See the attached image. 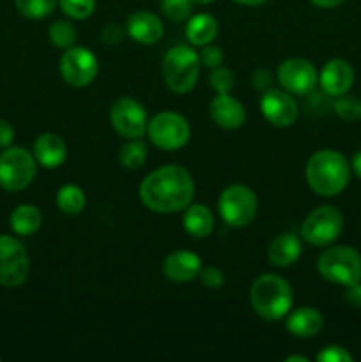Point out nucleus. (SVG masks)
I'll list each match as a JSON object with an SVG mask.
<instances>
[{"mask_svg": "<svg viewBox=\"0 0 361 362\" xmlns=\"http://www.w3.org/2000/svg\"><path fill=\"white\" fill-rule=\"evenodd\" d=\"M195 182L190 172L179 165L154 170L140 186V200L149 211L172 214L184 211L193 202Z\"/></svg>", "mask_w": 361, "mask_h": 362, "instance_id": "nucleus-1", "label": "nucleus"}, {"mask_svg": "<svg viewBox=\"0 0 361 362\" xmlns=\"http://www.w3.org/2000/svg\"><path fill=\"white\" fill-rule=\"evenodd\" d=\"M304 175L314 193L321 197H336L349 184L350 165L343 154L326 148L311 154Z\"/></svg>", "mask_w": 361, "mask_h": 362, "instance_id": "nucleus-2", "label": "nucleus"}, {"mask_svg": "<svg viewBox=\"0 0 361 362\" xmlns=\"http://www.w3.org/2000/svg\"><path fill=\"white\" fill-rule=\"evenodd\" d=\"M294 293L289 283L276 274H262L251 283L250 303L264 320L275 322L289 315Z\"/></svg>", "mask_w": 361, "mask_h": 362, "instance_id": "nucleus-3", "label": "nucleus"}, {"mask_svg": "<svg viewBox=\"0 0 361 362\" xmlns=\"http://www.w3.org/2000/svg\"><path fill=\"white\" fill-rule=\"evenodd\" d=\"M200 57L191 46L177 45L163 59V80L176 94H186L197 85L200 76Z\"/></svg>", "mask_w": 361, "mask_h": 362, "instance_id": "nucleus-4", "label": "nucleus"}, {"mask_svg": "<svg viewBox=\"0 0 361 362\" xmlns=\"http://www.w3.org/2000/svg\"><path fill=\"white\" fill-rule=\"evenodd\" d=\"M317 269L322 278L335 285H356L361 281V255L349 246L329 247L319 257Z\"/></svg>", "mask_w": 361, "mask_h": 362, "instance_id": "nucleus-5", "label": "nucleus"}, {"mask_svg": "<svg viewBox=\"0 0 361 362\" xmlns=\"http://www.w3.org/2000/svg\"><path fill=\"white\" fill-rule=\"evenodd\" d=\"M38 173L34 154L23 147H7L0 154V187L6 191H21L32 184Z\"/></svg>", "mask_w": 361, "mask_h": 362, "instance_id": "nucleus-6", "label": "nucleus"}, {"mask_svg": "<svg viewBox=\"0 0 361 362\" xmlns=\"http://www.w3.org/2000/svg\"><path fill=\"white\" fill-rule=\"evenodd\" d=\"M258 202L253 191L243 184H234L222 191L218 200V211L223 221L236 228L248 226L257 216Z\"/></svg>", "mask_w": 361, "mask_h": 362, "instance_id": "nucleus-7", "label": "nucleus"}, {"mask_svg": "<svg viewBox=\"0 0 361 362\" xmlns=\"http://www.w3.org/2000/svg\"><path fill=\"white\" fill-rule=\"evenodd\" d=\"M190 124L183 115L173 112H161L147 124V136L161 151H177L190 140Z\"/></svg>", "mask_w": 361, "mask_h": 362, "instance_id": "nucleus-8", "label": "nucleus"}, {"mask_svg": "<svg viewBox=\"0 0 361 362\" xmlns=\"http://www.w3.org/2000/svg\"><path fill=\"white\" fill-rule=\"evenodd\" d=\"M343 228V216L333 205H321L306 216L301 225V235L311 246L335 243Z\"/></svg>", "mask_w": 361, "mask_h": 362, "instance_id": "nucleus-9", "label": "nucleus"}, {"mask_svg": "<svg viewBox=\"0 0 361 362\" xmlns=\"http://www.w3.org/2000/svg\"><path fill=\"white\" fill-rule=\"evenodd\" d=\"M28 272L30 260L23 244L11 235H0V285L11 288L23 285Z\"/></svg>", "mask_w": 361, "mask_h": 362, "instance_id": "nucleus-10", "label": "nucleus"}, {"mask_svg": "<svg viewBox=\"0 0 361 362\" xmlns=\"http://www.w3.org/2000/svg\"><path fill=\"white\" fill-rule=\"evenodd\" d=\"M110 122L126 140L142 138L147 133V112L140 103L131 98H122L113 103L110 108Z\"/></svg>", "mask_w": 361, "mask_h": 362, "instance_id": "nucleus-11", "label": "nucleus"}, {"mask_svg": "<svg viewBox=\"0 0 361 362\" xmlns=\"http://www.w3.org/2000/svg\"><path fill=\"white\" fill-rule=\"evenodd\" d=\"M60 74L73 87H85L98 74V59L88 48H67L60 59Z\"/></svg>", "mask_w": 361, "mask_h": 362, "instance_id": "nucleus-12", "label": "nucleus"}, {"mask_svg": "<svg viewBox=\"0 0 361 362\" xmlns=\"http://www.w3.org/2000/svg\"><path fill=\"white\" fill-rule=\"evenodd\" d=\"M278 81L287 92L297 95H306L317 85L319 76L314 64L304 59H289L280 64Z\"/></svg>", "mask_w": 361, "mask_h": 362, "instance_id": "nucleus-13", "label": "nucleus"}, {"mask_svg": "<svg viewBox=\"0 0 361 362\" xmlns=\"http://www.w3.org/2000/svg\"><path fill=\"white\" fill-rule=\"evenodd\" d=\"M260 112L275 127H289L297 119V105L290 92L265 88L260 98Z\"/></svg>", "mask_w": 361, "mask_h": 362, "instance_id": "nucleus-14", "label": "nucleus"}, {"mask_svg": "<svg viewBox=\"0 0 361 362\" xmlns=\"http://www.w3.org/2000/svg\"><path fill=\"white\" fill-rule=\"evenodd\" d=\"M319 83H321L324 94L331 95V98L347 94L354 83L353 66L343 59L329 60L319 74Z\"/></svg>", "mask_w": 361, "mask_h": 362, "instance_id": "nucleus-15", "label": "nucleus"}, {"mask_svg": "<svg viewBox=\"0 0 361 362\" xmlns=\"http://www.w3.org/2000/svg\"><path fill=\"white\" fill-rule=\"evenodd\" d=\"M202 271V260L191 251H173L163 262V274L176 283H188Z\"/></svg>", "mask_w": 361, "mask_h": 362, "instance_id": "nucleus-16", "label": "nucleus"}, {"mask_svg": "<svg viewBox=\"0 0 361 362\" xmlns=\"http://www.w3.org/2000/svg\"><path fill=\"white\" fill-rule=\"evenodd\" d=\"M209 115L216 126L223 129H237L246 120V112L236 98L229 94H218L209 105Z\"/></svg>", "mask_w": 361, "mask_h": 362, "instance_id": "nucleus-17", "label": "nucleus"}, {"mask_svg": "<svg viewBox=\"0 0 361 362\" xmlns=\"http://www.w3.org/2000/svg\"><path fill=\"white\" fill-rule=\"evenodd\" d=\"M126 32L133 41L140 45H156L163 37V23L156 14L149 11H137L127 18Z\"/></svg>", "mask_w": 361, "mask_h": 362, "instance_id": "nucleus-18", "label": "nucleus"}, {"mask_svg": "<svg viewBox=\"0 0 361 362\" xmlns=\"http://www.w3.org/2000/svg\"><path fill=\"white\" fill-rule=\"evenodd\" d=\"M34 158L45 168H59L67 158V145L59 134L45 133L34 141Z\"/></svg>", "mask_w": 361, "mask_h": 362, "instance_id": "nucleus-19", "label": "nucleus"}, {"mask_svg": "<svg viewBox=\"0 0 361 362\" xmlns=\"http://www.w3.org/2000/svg\"><path fill=\"white\" fill-rule=\"evenodd\" d=\"M322 325H324V318H322L321 311L308 306L294 310L285 322L287 331L297 338H314L315 334L321 332Z\"/></svg>", "mask_w": 361, "mask_h": 362, "instance_id": "nucleus-20", "label": "nucleus"}, {"mask_svg": "<svg viewBox=\"0 0 361 362\" xmlns=\"http://www.w3.org/2000/svg\"><path fill=\"white\" fill-rule=\"evenodd\" d=\"M301 257V240L292 233H283L278 235L268 250V258L275 267L285 269L296 264L297 258Z\"/></svg>", "mask_w": 361, "mask_h": 362, "instance_id": "nucleus-21", "label": "nucleus"}, {"mask_svg": "<svg viewBox=\"0 0 361 362\" xmlns=\"http://www.w3.org/2000/svg\"><path fill=\"white\" fill-rule=\"evenodd\" d=\"M183 225L184 230L191 237L204 239V237L211 235L212 228H214V218H212V212L205 205L190 204L186 207V212H184Z\"/></svg>", "mask_w": 361, "mask_h": 362, "instance_id": "nucleus-22", "label": "nucleus"}, {"mask_svg": "<svg viewBox=\"0 0 361 362\" xmlns=\"http://www.w3.org/2000/svg\"><path fill=\"white\" fill-rule=\"evenodd\" d=\"M218 34V23L211 14H195L186 25V37L193 46H205Z\"/></svg>", "mask_w": 361, "mask_h": 362, "instance_id": "nucleus-23", "label": "nucleus"}, {"mask_svg": "<svg viewBox=\"0 0 361 362\" xmlns=\"http://www.w3.org/2000/svg\"><path fill=\"white\" fill-rule=\"evenodd\" d=\"M11 228L16 235H32L41 226V212L30 204H21L11 214Z\"/></svg>", "mask_w": 361, "mask_h": 362, "instance_id": "nucleus-24", "label": "nucleus"}, {"mask_svg": "<svg viewBox=\"0 0 361 362\" xmlns=\"http://www.w3.org/2000/svg\"><path fill=\"white\" fill-rule=\"evenodd\" d=\"M57 205L67 216L80 214L85 209V193L74 184H66L57 193Z\"/></svg>", "mask_w": 361, "mask_h": 362, "instance_id": "nucleus-25", "label": "nucleus"}, {"mask_svg": "<svg viewBox=\"0 0 361 362\" xmlns=\"http://www.w3.org/2000/svg\"><path fill=\"white\" fill-rule=\"evenodd\" d=\"M147 159V145L142 141V138H133L127 140L119 151V163L127 170H137Z\"/></svg>", "mask_w": 361, "mask_h": 362, "instance_id": "nucleus-26", "label": "nucleus"}, {"mask_svg": "<svg viewBox=\"0 0 361 362\" xmlns=\"http://www.w3.org/2000/svg\"><path fill=\"white\" fill-rule=\"evenodd\" d=\"M333 108H335L336 115L345 122H357L361 119V99L357 95H338Z\"/></svg>", "mask_w": 361, "mask_h": 362, "instance_id": "nucleus-27", "label": "nucleus"}, {"mask_svg": "<svg viewBox=\"0 0 361 362\" xmlns=\"http://www.w3.org/2000/svg\"><path fill=\"white\" fill-rule=\"evenodd\" d=\"M20 14L30 20L46 18L57 6V0H14Z\"/></svg>", "mask_w": 361, "mask_h": 362, "instance_id": "nucleus-28", "label": "nucleus"}, {"mask_svg": "<svg viewBox=\"0 0 361 362\" xmlns=\"http://www.w3.org/2000/svg\"><path fill=\"white\" fill-rule=\"evenodd\" d=\"M50 41H52L57 48H71V46L74 45V41H76V28H74L69 21H55V23L50 27Z\"/></svg>", "mask_w": 361, "mask_h": 362, "instance_id": "nucleus-29", "label": "nucleus"}, {"mask_svg": "<svg viewBox=\"0 0 361 362\" xmlns=\"http://www.w3.org/2000/svg\"><path fill=\"white\" fill-rule=\"evenodd\" d=\"M64 13L73 20H85L96 9V0H59Z\"/></svg>", "mask_w": 361, "mask_h": 362, "instance_id": "nucleus-30", "label": "nucleus"}, {"mask_svg": "<svg viewBox=\"0 0 361 362\" xmlns=\"http://www.w3.org/2000/svg\"><path fill=\"white\" fill-rule=\"evenodd\" d=\"M191 0H161V11L168 20L183 21L190 16Z\"/></svg>", "mask_w": 361, "mask_h": 362, "instance_id": "nucleus-31", "label": "nucleus"}, {"mask_svg": "<svg viewBox=\"0 0 361 362\" xmlns=\"http://www.w3.org/2000/svg\"><path fill=\"white\" fill-rule=\"evenodd\" d=\"M209 83L214 88L218 94H229L230 88L234 87V74L232 71L227 69V67L218 66L211 71V76H209Z\"/></svg>", "mask_w": 361, "mask_h": 362, "instance_id": "nucleus-32", "label": "nucleus"}, {"mask_svg": "<svg viewBox=\"0 0 361 362\" xmlns=\"http://www.w3.org/2000/svg\"><path fill=\"white\" fill-rule=\"evenodd\" d=\"M319 362H353V356L343 346L329 345L317 356Z\"/></svg>", "mask_w": 361, "mask_h": 362, "instance_id": "nucleus-33", "label": "nucleus"}, {"mask_svg": "<svg viewBox=\"0 0 361 362\" xmlns=\"http://www.w3.org/2000/svg\"><path fill=\"white\" fill-rule=\"evenodd\" d=\"M200 64L202 66L209 67V69H214V67L222 66L223 62V52L218 48V46L205 45L204 49L200 52Z\"/></svg>", "mask_w": 361, "mask_h": 362, "instance_id": "nucleus-34", "label": "nucleus"}, {"mask_svg": "<svg viewBox=\"0 0 361 362\" xmlns=\"http://www.w3.org/2000/svg\"><path fill=\"white\" fill-rule=\"evenodd\" d=\"M200 279L207 288H222L225 285V274L218 267H205L200 271Z\"/></svg>", "mask_w": 361, "mask_h": 362, "instance_id": "nucleus-35", "label": "nucleus"}, {"mask_svg": "<svg viewBox=\"0 0 361 362\" xmlns=\"http://www.w3.org/2000/svg\"><path fill=\"white\" fill-rule=\"evenodd\" d=\"M122 35H124L122 27H119L117 23L106 25V27L103 28V32H101V39H103V42H105V45H117V42L122 39Z\"/></svg>", "mask_w": 361, "mask_h": 362, "instance_id": "nucleus-36", "label": "nucleus"}, {"mask_svg": "<svg viewBox=\"0 0 361 362\" xmlns=\"http://www.w3.org/2000/svg\"><path fill=\"white\" fill-rule=\"evenodd\" d=\"M14 140V129L7 120L0 119V148L11 147Z\"/></svg>", "mask_w": 361, "mask_h": 362, "instance_id": "nucleus-37", "label": "nucleus"}, {"mask_svg": "<svg viewBox=\"0 0 361 362\" xmlns=\"http://www.w3.org/2000/svg\"><path fill=\"white\" fill-rule=\"evenodd\" d=\"M347 304L353 308H361V281L356 283V285L347 286V292L343 293Z\"/></svg>", "mask_w": 361, "mask_h": 362, "instance_id": "nucleus-38", "label": "nucleus"}, {"mask_svg": "<svg viewBox=\"0 0 361 362\" xmlns=\"http://www.w3.org/2000/svg\"><path fill=\"white\" fill-rule=\"evenodd\" d=\"M343 0H311V4H315L317 7H322V9H331V7L340 6Z\"/></svg>", "mask_w": 361, "mask_h": 362, "instance_id": "nucleus-39", "label": "nucleus"}, {"mask_svg": "<svg viewBox=\"0 0 361 362\" xmlns=\"http://www.w3.org/2000/svg\"><path fill=\"white\" fill-rule=\"evenodd\" d=\"M353 170H354V173H356V175L361 179V151L353 158Z\"/></svg>", "mask_w": 361, "mask_h": 362, "instance_id": "nucleus-40", "label": "nucleus"}, {"mask_svg": "<svg viewBox=\"0 0 361 362\" xmlns=\"http://www.w3.org/2000/svg\"><path fill=\"white\" fill-rule=\"evenodd\" d=\"M234 2H237V4H243V6H251V7H257V6H262V4H264L265 0H234Z\"/></svg>", "mask_w": 361, "mask_h": 362, "instance_id": "nucleus-41", "label": "nucleus"}, {"mask_svg": "<svg viewBox=\"0 0 361 362\" xmlns=\"http://www.w3.org/2000/svg\"><path fill=\"white\" fill-rule=\"evenodd\" d=\"M285 361H287V362H294V361H299V362H308L306 357H301V356H290V357H287Z\"/></svg>", "mask_w": 361, "mask_h": 362, "instance_id": "nucleus-42", "label": "nucleus"}, {"mask_svg": "<svg viewBox=\"0 0 361 362\" xmlns=\"http://www.w3.org/2000/svg\"><path fill=\"white\" fill-rule=\"evenodd\" d=\"M193 4H197V6H205V4H211L214 2V0H191Z\"/></svg>", "mask_w": 361, "mask_h": 362, "instance_id": "nucleus-43", "label": "nucleus"}]
</instances>
